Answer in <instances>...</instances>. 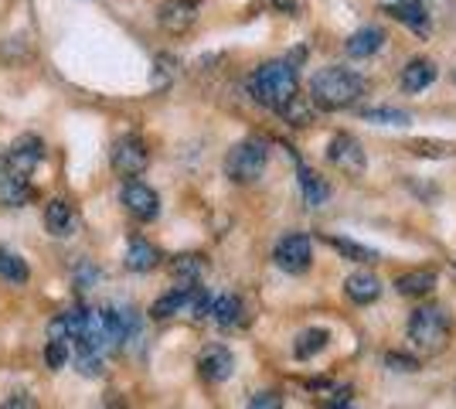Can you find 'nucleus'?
<instances>
[{
    "label": "nucleus",
    "mask_w": 456,
    "mask_h": 409,
    "mask_svg": "<svg viewBox=\"0 0 456 409\" xmlns=\"http://www.w3.org/2000/svg\"><path fill=\"white\" fill-rule=\"evenodd\" d=\"M248 93H252V99H256L259 106L283 113L286 106H289V99L300 96V76H297V65H293V61H286V59L259 65V69L252 72V78H248Z\"/></svg>",
    "instance_id": "1"
},
{
    "label": "nucleus",
    "mask_w": 456,
    "mask_h": 409,
    "mask_svg": "<svg viewBox=\"0 0 456 409\" xmlns=\"http://www.w3.org/2000/svg\"><path fill=\"white\" fill-rule=\"evenodd\" d=\"M364 78L341 65H327L310 78V99L321 110H347L364 96Z\"/></svg>",
    "instance_id": "2"
},
{
    "label": "nucleus",
    "mask_w": 456,
    "mask_h": 409,
    "mask_svg": "<svg viewBox=\"0 0 456 409\" xmlns=\"http://www.w3.org/2000/svg\"><path fill=\"white\" fill-rule=\"evenodd\" d=\"M450 331H453V321L436 304H419L416 311L409 314V341L422 355H436V351L446 348Z\"/></svg>",
    "instance_id": "3"
},
{
    "label": "nucleus",
    "mask_w": 456,
    "mask_h": 409,
    "mask_svg": "<svg viewBox=\"0 0 456 409\" xmlns=\"http://www.w3.org/2000/svg\"><path fill=\"white\" fill-rule=\"evenodd\" d=\"M269 164V143L259 140V136H248V140H239L225 157V175L235 181V184H252L266 175Z\"/></svg>",
    "instance_id": "4"
},
{
    "label": "nucleus",
    "mask_w": 456,
    "mask_h": 409,
    "mask_svg": "<svg viewBox=\"0 0 456 409\" xmlns=\"http://www.w3.org/2000/svg\"><path fill=\"white\" fill-rule=\"evenodd\" d=\"M110 160H113V171L123 177H140L143 171H147V164H151V151H147V140L136 134H126L119 136L113 143V154H110Z\"/></svg>",
    "instance_id": "5"
},
{
    "label": "nucleus",
    "mask_w": 456,
    "mask_h": 409,
    "mask_svg": "<svg viewBox=\"0 0 456 409\" xmlns=\"http://www.w3.org/2000/svg\"><path fill=\"white\" fill-rule=\"evenodd\" d=\"M273 263L283 273H293V276L306 273L310 263H314V242H310V235H304V233L283 235V239L276 242V249H273Z\"/></svg>",
    "instance_id": "6"
},
{
    "label": "nucleus",
    "mask_w": 456,
    "mask_h": 409,
    "mask_svg": "<svg viewBox=\"0 0 456 409\" xmlns=\"http://www.w3.org/2000/svg\"><path fill=\"white\" fill-rule=\"evenodd\" d=\"M119 198H123L126 212L134 215V218H140V222H153V218L160 215V195L153 192L147 181H136V177H130V181L123 184Z\"/></svg>",
    "instance_id": "7"
},
{
    "label": "nucleus",
    "mask_w": 456,
    "mask_h": 409,
    "mask_svg": "<svg viewBox=\"0 0 456 409\" xmlns=\"http://www.w3.org/2000/svg\"><path fill=\"white\" fill-rule=\"evenodd\" d=\"M327 160H330L338 171H344V175H362L364 168H368L364 147L351 134H338L327 143Z\"/></svg>",
    "instance_id": "8"
},
{
    "label": "nucleus",
    "mask_w": 456,
    "mask_h": 409,
    "mask_svg": "<svg viewBox=\"0 0 456 409\" xmlns=\"http://www.w3.org/2000/svg\"><path fill=\"white\" fill-rule=\"evenodd\" d=\"M198 14H201V0H164L157 7V24L171 35H184L194 28Z\"/></svg>",
    "instance_id": "9"
},
{
    "label": "nucleus",
    "mask_w": 456,
    "mask_h": 409,
    "mask_svg": "<svg viewBox=\"0 0 456 409\" xmlns=\"http://www.w3.org/2000/svg\"><path fill=\"white\" fill-rule=\"evenodd\" d=\"M7 160H11V171H14V175L31 177L35 168L45 160V140L35 134H20L18 140L11 143V151H7Z\"/></svg>",
    "instance_id": "10"
},
{
    "label": "nucleus",
    "mask_w": 456,
    "mask_h": 409,
    "mask_svg": "<svg viewBox=\"0 0 456 409\" xmlns=\"http://www.w3.org/2000/svg\"><path fill=\"white\" fill-rule=\"evenodd\" d=\"M198 375L205 382H228L235 375V355L225 345H211L198 355Z\"/></svg>",
    "instance_id": "11"
},
{
    "label": "nucleus",
    "mask_w": 456,
    "mask_h": 409,
    "mask_svg": "<svg viewBox=\"0 0 456 409\" xmlns=\"http://www.w3.org/2000/svg\"><path fill=\"white\" fill-rule=\"evenodd\" d=\"M78 218H76V209H72V201H65V198H52L48 205H45V229L48 235H55V239H69V235L76 233Z\"/></svg>",
    "instance_id": "12"
},
{
    "label": "nucleus",
    "mask_w": 456,
    "mask_h": 409,
    "mask_svg": "<svg viewBox=\"0 0 456 409\" xmlns=\"http://www.w3.org/2000/svg\"><path fill=\"white\" fill-rule=\"evenodd\" d=\"M123 266L130 273H151L160 266V249L147 242L143 235H134L130 242H126V256H123Z\"/></svg>",
    "instance_id": "13"
},
{
    "label": "nucleus",
    "mask_w": 456,
    "mask_h": 409,
    "mask_svg": "<svg viewBox=\"0 0 456 409\" xmlns=\"http://www.w3.org/2000/svg\"><path fill=\"white\" fill-rule=\"evenodd\" d=\"M381 48H385V31H381L379 24H364V28H358L351 38L344 41V52L351 59H371V55H379Z\"/></svg>",
    "instance_id": "14"
},
{
    "label": "nucleus",
    "mask_w": 456,
    "mask_h": 409,
    "mask_svg": "<svg viewBox=\"0 0 456 409\" xmlns=\"http://www.w3.org/2000/svg\"><path fill=\"white\" fill-rule=\"evenodd\" d=\"M388 14L405 24L409 31H416V35H429V11H426V4L422 0H395V4H388Z\"/></svg>",
    "instance_id": "15"
},
{
    "label": "nucleus",
    "mask_w": 456,
    "mask_h": 409,
    "mask_svg": "<svg viewBox=\"0 0 456 409\" xmlns=\"http://www.w3.org/2000/svg\"><path fill=\"white\" fill-rule=\"evenodd\" d=\"M242 297L239 293H222V297H211L208 304V317L218 324V328H235V324H242Z\"/></svg>",
    "instance_id": "16"
},
{
    "label": "nucleus",
    "mask_w": 456,
    "mask_h": 409,
    "mask_svg": "<svg viewBox=\"0 0 456 409\" xmlns=\"http://www.w3.org/2000/svg\"><path fill=\"white\" fill-rule=\"evenodd\" d=\"M344 293H347L354 304H375L381 297V280L371 270H358L344 280Z\"/></svg>",
    "instance_id": "17"
},
{
    "label": "nucleus",
    "mask_w": 456,
    "mask_h": 409,
    "mask_svg": "<svg viewBox=\"0 0 456 409\" xmlns=\"http://www.w3.org/2000/svg\"><path fill=\"white\" fill-rule=\"evenodd\" d=\"M436 82V61L433 59H412L402 69V89L405 93H422Z\"/></svg>",
    "instance_id": "18"
},
{
    "label": "nucleus",
    "mask_w": 456,
    "mask_h": 409,
    "mask_svg": "<svg viewBox=\"0 0 456 409\" xmlns=\"http://www.w3.org/2000/svg\"><path fill=\"white\" fill-rule=\"evenodd\" d=\"M300 195H304L306 209H323L327 198H330V184L317 171H310L306 164H300Z\"/></svg>",
    "instance_id": "19"
},
{
    "label": "nucleus",
    "mask_w": 456,
    "mask_h": 409,
    "mask_svg": "<svg viewBox=\"0 0 456 409\" xmlns=\"http://www.w3.org/2000/svg\"><path fill=\"white\" fill-rule=\"evenodd\" d=\"M436 283H439L436 270H409L395 280V290L402 297H426V293L436 290Z\"/></svg>",
    "instance_id": "20"
},
{
    "label": "nucleus",
    "mask_w": 456,
    "mask_h": 409,
    "mask_svg": "<svg viewBox=\"0 0 456 409\" xmlns=\"http://www.w3.org/2000/svg\"><path fill=\"white\" fill-rule=\"evenodd\" d=\"M327 345H330V331H327V328H306V331L297 334V341H293V355H297L300 362H306V358L321 355Z\"/></svg>",
    "instance_id": "21"
},
{
    "label": "nucleus",
    "mask_w": 456,
    "mask_h": 409,
    "mask_svg": "<svg viewBox=\"0 0 456 409\" xmlns=\"http://www.w3.org/2000/svg\"><path fill=\"white\" fill-rule=\"evenodd\" d=\"M327 246L330 249H338L344 259H351V263H379V253L375 249H368L362 242H351V239H344V235H327Z\"/></svg>",
    "instance_id": "22"
},
{
    "label": "nucleus",
    "mask_w": 456,
    "mask_h": 409,
    "mask_svg": "<svg viewBox=\"0 0 456 409\" xmlns=\"http://www.w3.org/2000/svg\"><path fill=\"white\" fill-rule=\"evenodd\" d=\"M0 198L11 205V209H20V205H28L31 198H35V188H31V181L20 175H11L4 184H0Z\"/></svg>",
    "instance_id": "23"
},
{
    "label": "nucleus",
    "mask_w": 456,
    "mask_h": 409,
    "mask_svg": "<svg viewBox=\"0 0 456 409\" xmlns=\"http://www.w3.org/2000/svg\"><path fill=\"white\" fill-rule=\"evenodd\" d=\"M208 270V263H205V256H177L171 263V273L181 280V283H198L201 276Z\"/></svg>",
    "instance_id": "24"
},
{
    "label": "nucleus",
    "mask_w": 456,
    "mask_h": 409,
    "mask_svg": "<svg viewBox=\"0 0 456 409\" xmlns=\"http://www.w3.org/2000/svg\"><path fill=\"white\" fill-rule=\"evenodd\" d=\"M364 123H379V127H409L412 117L405 110H392V106H375V110H362Z\"/></svg>",
    "instance_id": "25"
},
{
    "label": "nucleus",
    "mask_w": 456,
    "mask_h": 409,
    "mask_svg": "<svg viewBox=\"0 0 456 409\" xmlns=\"http://www.w3.org/2000/svg\"><path fill=\"white\" fill-rule=\"evenodd\" d=\"M0 276H4V280H11V283H28L31 270H28V263H24L18 253L0 249Z\"/></svg>",
    "instance_id": "26"
},
{
    "label": "nucleus",
    "mask_w": 456,
    "mask_h": 409,
    "mask_svg": "<svg viewBox=\"0 0 456 409\" xmlns=\"http://www.w3.org/2000/svg\"><path fill=\"white\" fill-rule=\"evenodd\" d=\"M314 113H317V110H314V99L310 96H293L289 106L283 110V117L289 119L293 127H306V123L314 119Z\"/></svg>",
    "instance_id": "27"
},
{
    "label": "nucleus",
    "mask_w": 456,
    "mask_h": 409,
    "mask_svg": "<svg viewBox=\"0 0 456 409\" xmlns=\"http://www.w3.org/2000/svg\"><path fill=\"white\" fill-rule=\"evenodd\" d=\"M102 351H89V348H78L76 351V369L78 375H86V379H99L102 375Z\"/></svg>",
    "instance_id": "28"
},
{
    "label": "nucleus",
    "mask_w": 456,
    "mask_h": 409,
    "mask_svg": "<svg viewBox=\"0 0 456 409\" xmlns=\"http://www.w3.org/2000/svg\"><path fill=\"white\" fill-rule=\"evenodd\" d=\"M65 362H69V341H48L45 345V365L52 372L65 369Z\"/></svg>",
    "instance_id": "29"
},
{
    "label": "nucleus",
    "mask_w": 456,
    "mask_h": 409,
    "mask_svg": "<svg viewBox=\"0 0 456 409\" xmlns=\"http://www.w3.org/2000/svg\"><path fill=\"white\" fill-rule=\"evenodd\" d=\"M246 409H283V396L276 392H256Z\"/></svg>",
    "instance_id": "30"
},
{
    "label": "nucleus",
    "mask_w": 456,
    "mask_h": 409,
    "mask_svg": "<svg viewBox=\"0 0 456 409\" xmlns=\"http://www.w3.org/2000/svg\"><path fill=\"white\" fill-rule=\"evenodd\" d=\"M385 365L395 372H416L419 369L416 358H409V355H402V351H388V355H385Z\"/></svg>",
    "instance_id": "31"
},
{
    "label": "nucleus",
    "mask_w": 456,
    "mask_h": 409,
    "mask_svg": "<svg viewBox=\"0 0 456 409\" xmlns=\"http://www.w3.org/2000/svg\"><path fill=\"white\" fill-rule=\"evenodd\" d=\"M45 334H48V341H69L65 317H61V314H58V317H52V321H48V328H45Z\"/></svg>",
    "instance_id": "32"
},
{
    "label": "nucleus",
    "mask_w": 456,
    "mask_h": 409,
    "mask_svg": "<svg viewBox=\"0 0 456 409\" xmlns=\"http://www.w3.org/2000/svg\"><path fill=\"white\" fill-rule=\"evenodd\" d=\"M0 409H38V403H35L28 392H14V396H11Z\"/></svg>",
    "instance_id": "33"
},
{
    "label": "nucleus",
    "mask_w": 456,
    "mask_h": 409,
    "mask_svg": "<svg viewBox=\"0 0 456 409\" xmlns=\"http://www.w3.org/2000/svg\"><path fill=\"white\" fill-rule=\"evenodd\" d=\"M93 280H95L93 266H86V273H82V270L76 273V287H78V290H89V283H93Z\"/></svg>",
    "instance_id": "34"
},
{
    "label": "nucleus",
    "mask_w": 456,
    "mask_h": 409,
    "mask_svg": "<svg viewBox=\"0 0 456 409\" xmlns=\"http://www.w3.org/2000/svg\"><path fill=\"white\" fill-rule=\"evenodd\" d=\"M11 175H14V171H11V160H7V151H0V184H4V181H7Z\"/></svg>",
    "instance_id": "35"
},
{
    "label": "nucleus",
    "mask_w": 456,
    "mask_h": 409,
    "mask_svg": "<svg viewBox=\"0 0 456 409\" xmlns=\"http://www.w3.org/2000/svg\"><path fill=\"white\" fill-rule=\"evenodd\" d=\"M453 82H456V69H453Z\"/></svg>",
    "instance_id": "36"
}]
</instances>
